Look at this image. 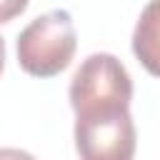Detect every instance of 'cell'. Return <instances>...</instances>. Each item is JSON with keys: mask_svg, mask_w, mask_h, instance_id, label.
<instances>
[{"mask_svg": "<svg viewBox=\"0 0 160 160\" xmlns=\"http://www.w3.org/2000/svg\"><path fill=\"white\" fill-rule=\"evenodd\" d=\"M75 48L78 38L70 12L50 10L18 35V65L32 78H52L70 65Z\"/></svg>", "mask_w": 160, "mask_h": 160, "instance_id": "6da1fadb", "label": "cell"}, {"mask_svg": "<svg viewBox=\"0 0 160 160\" xmlns=\"http://www.w3.org/2000/svg\"><path fill=\"white\" fill-rule=\"evenodd\" d=\"M132 100V80L125 65L110 52H95L82 60L70 82V105L75 115L108 110H128Z\"/></svg>", "mask_w": 160, "mask_h": 160, "instance_id": "7a4b0ae2", "label": "cell"}, {"mask_svg": "<svg viewBox=\"0 0 160 160\" xmlns=\"http://www.w3.org/2000/svg\"><path fill=\"white\" fill-rule=\"evenodd\" d=\"M75 148L85 160H130L135 155L130 108L75 115Z\"/></svg>", "mask_w": 160, "mask_h": 160, "instance_id": "3957f363", "label": "cell"}, {"mask_svg": "<svg viewBox=\"0 0 160 160\" xmlns=\"http://www.w3.org/2000/svg\"><path fill=\"white\" fill-rule=\"evenodd\" d=\"M132 52L150 75L160 78V0L142 8L132 32Z\"/></svg>", "mask_w": 160, "mask_h": 160, "instance_id": "277c9868", "label": "cell"}, {"mask_svg": "<svg viewBox=\"0 0 160 160\" xmlns=\"http://www.w3.org/2000/svg\"><path fill=\"white\" fill-rule=\"evenodd\" d=\"M30 0H0V25L10 22L12 18H18L20 12H25Z\"/></svg>", "mask_w": 160, "mask_h": 160, "instance_id": "5b68a950", "label": "cell"}, {"mask_svg": "<svg viewBox=\"0 0 160 160\" xmlns=\"http://www.w3.org/2000/svg\"><path fill=\"white\" fill-rule=\"evenodd\" d=\"M2 68H5V42L0 38V72H2Z\"/></svg>", "mask_w": 160, "mask_h": 160, "instance_id": "8992f818", "label": "cell"}]
</instances>
